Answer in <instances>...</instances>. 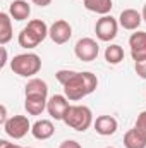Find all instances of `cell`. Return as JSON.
<instances>
[{
	"mask_svg": "<svg viewBox=\"0 0 146 148\" xmlns=\"http://www.w3.org/2000/svg\"><path fill=\"white\" fill-rule=\"evenodd\" d=\"M55 76H57V81L64 86V95L71 102L83 100L84 97L91 95L98 86V77L88 71L79 73V71L60 69V71H57Z\"/></svg>",
	"mask_w": 146,
	"mask_h": 148,
	"instance_id": "1",
	"label": "cell"
},
{
	"mask_svg": "<svg viewBox=\"0 0 146 148\" xmlns=\"http://www.w3.org/2000/svg\"><path fill=\"white\" fill-rule=\"evenodd\" d=\"M48 31H50V28L46 26L45 21L33 19V21L28 23L26 28L21 29V33L17 36V41H19V45L23 48H28V50L29 48H36L38 45L48 36Z\"/></svg>",
	"mask_w": 146,
	"mask_h": 148,
	"instance_id": "2",
	"label": "cell"
},
{
	"mask_svg": "<svg viewBox=\"0 0 146 148\" xmlns=\"http://www.w3.org/2000/svg\"><path fill=\"white\" fill-rule=\"evenodd\" d=\"M64 124L74 131L84 133L93 124V112L86 105H71L64 115Z\"/></svg>",
	"mask_w": 146,
	"mask_h": 148,
	"instance_id": "3",
	"label": "cell"
},
{
	"mask_svg": "<svg viewBox=\"0 0 146 148\" xmlns=\"http://www.w3.org/2000/svg\"><path fill=\"white\" fill-rule=\"evenodd\" d=\"M10 69L17 76L33 77L41 69V59L36 53H19L10 60Z\"/></svg>",
	"mask_w": 146,
	"mask_h": 148,
	"instance_id": "4",
	"label": "cell"
},
{
	"mask_svg": "<svg viewBox=\"0 0 146 148\" xmlns=\"http://www.w3.org/2000/svg\"><path fill=\"white\" fill-rule=\"evenodd\" d=\"M31 122L26 115H14L10 117L5 124H3V129H5V134L14 138V140H21L24 138L29 131H31Z\"/></svg>",
	"mask_w": 146,
	"mask_h": 148,
	"instance_id": "5",
	"label": "cell"
},
{
	"mask_svg": "<svg viewBox=\"0 0 146 148\" xmlns=\"http://www.w3.org/2000/svg\"><path fill=\"white\" fill-rule=\"evenodd\" d=\"M119 31V21L112 16H102L95 24V33L100 41H112L117 36Z\"/></svg>",
	"mask_w": 146,
	"mask_h": 148,
	"instance_id": "6",
	"label": "cell"
},
{
	"mask_svg": "<svg viewBox=\"0 0 146 148\" xmlns=\"http://www.w3.org/2000/svg\"><path fill=\"white\" fill-rule=\"evenodd\" d=\"M74 53L79 60L83 62H91L98 57L100 53V45L93 40V38H81L77 40L76 47H74Z\"/></svg>",
	"mask_w": 146,
	"mask_h": 148,
	"instance_id": "7",
	"label": "cell"
},
{
	"mask_svg": "<svg viewBox=\"0 0 146 148\" xmlns=\"http://www.w3.org/2000/svg\"><path fill=\"white\" fill-rule=\"evenodd\" d=\"M48 36H50V40H52L55 45H64V43H67V41L71 40V36H72V26H71L67 21L59 19V21H55V23L50 26Z\"/></svg>",
	"mask_w": 146,
	"mask_h": 148,
	"instance_id": "8",
	"label": "cell"
},
{
	"mask_svg": "<svg viewBox=\"0 0 146 148\" xmlns=\"http://www.w3.org/2000/svg\"><path fill=\"white\" fill-rule=\"evenodd\" d=\"M69 107L71 103L65 95H53L48 98V103H46V110L50 114V117L55 121H64V115Z\"/></svg>",
	"mask_w": 146,
	"mask_h": 148,
	"instance_id": "9",
	"label": "cell"
},
{
	"mask_svg": "<svg viewBox=\"0 0 146 148\" xmlns=\"http://www.w3.org/2000/svg\"><path fill=\"white\" fill-rule=\"evenodd\" d=\"M129 47H131V55L134 62L146 60V33L145 31H136L129 38Z\"/></svg>",
	"mask_w": 146,
	"mask_h": 148,
	"instance_id": "10",
	"label": "cell"
},
{
	"mask_svg": "<svg viewBox=\"0 0 146 148\" xmlns=\"http://www.w3.org/2000/svg\"><path fill=\"white\" fill-rule=\"evenodd\" d=\"M141 23H143V16L136 9H124L119 16V24L127 31H136Z\"/></svg>",
	"mask_w": 146,
	"mask_h": 148,
	"instance_id": "11",
	"label": "cell"
},
{
	"mask_svg": "<svg viewBox=\"0 0 146 148\" xmlns=\"http://www.w3.org/2000/svg\"><path fill=\"white\" fill-rule=\"evenodd\" d=\"M93 126H95V131L100 136H112L119 129V122L112 115H98L96 121L93 122Z\"/></svg>",
	"mask_w": 146,
	"mask_h": 148,
	"instance_id": "12",
	"label": "cell"
},
{
	"mask_svg": "<svg viewBox=\"0 0 146 148\" xmlns=\"http://www.w3.org/2000/svg\"><path fill=\"white\" fill-rule=\"evenodd\" d=\"M53 133H55V126H53V122L48 121V119H40V121H36V122L33 124V127H31V134H33L36 140H41V141L52 138Z\"/></svg>",
	"mask_w": 146,
	"mask_h": 148,
	"instance_id": "13",
	"label": "cell"
},
{
	"mask_svg": "<svg viewBox=\"0 0 146 148\" xmlns=\"http://www.w3.org/2000/svg\"><path fill=\"white\" fill-rule=\"evenodd\" d=\"M9 14L16 21H26L31 16V5L26 0H14L9 5Z\"/></svg>",
	"mask_w": 146,
	"mask_h": 148,
	"instance_id": "14",
	"label": "cell"
},
{
	"mask_svg": "<svg viewBox=\"0 0 146 148\" xmlns=\"http://www.w3.org/2000/svg\"><path fill=\"white\" fill-rule=\"evenodd\" d=\"M24 88H26V90H24L26 97H40V98H46V95H48V84H46L43 79H40V77H33V79H29L28 84H26Z\"/></svg>",
	"mask_w": 146,
	"mask_h": 148,
	"instance_id": "15",
	"label": "cell"
},
{
	"mask_svg": "<svg viewBox=\"0 0 146 148\" xmlns=\"http://www.w3.org/2000/svg\"><path fill=\"white\" fill-rule=\"evenodd\" d=\"M124 147L126 148H146V134H143L138 127L129 129L124 134Z\"/></svg>",
	"mask_w": 146,
	"mask_h": 148,
	"instance_id": "16",
	"label": "cell"
},
{
	"mask_svg": "<svg viewBox=\"0 0 146 148\" xmlns=\"http://www.w3.org/2000/svg\"><path fill=\"white\" fill-rule=\"evenodd\" d=\"M46 98H40V97H26L24 102V109L29 115H40L43 114V110H46Z\"/></svg>",
	"mask_w": 146,
	"mask_h": 148,
	"instance_id": "17",
	"label": "cell"
},
{
	"mask_svg": "<svg viewBox=\"0 0 146 148\" xmlns=\"http://www.w3.org/2000/svg\"><path fill=\"white\" fill-rule=\"evenodd\" d=\"M12 40V23H10V14L0 12V45H7Z\"/></svg>",
	"mask_w": 146,
	"mask_h": 148,
	"instance_id": "18",
	"label": "cell"
},
{
	"mask_svg": "<svg viewBox=\"0 0 146 148\" xmlns=\"http://www.w3.org/2000/svg\"><path fill=\"white\" fill-rule=\"evenodd\" d=\"M84 7L95 14L100 16H108V12L112 10V0H83Z\"/></svg>",
	"mask_w": 146,
	"mask_h": 148,
	"instance_id": "19",
	"label": "cell"
},
{
	"mask_svg": "<svg viewBox=\"0 0 146 148\" xmlns=\"http://www.w3.org/2000/svg\"><path fill=\"white\" fill-rule=\"evenodd\" d=\"M105 60L112 64V66H117L124 60V48L120 45H108L105 48Z\"/></svg>",
	"mask_w": 146,
	"mask_h": 148,
	"instance_id": "20",
	"label": "cell"
},
{
	"mask_svg": "<svg viewBox=\"0 0 146 148\" xmlns=\"http://www.w3.org/2000/svg\"><path fill=\"white\" fill-rule=\"evenodd\" d=\"M134 127H138L143 134H146V110H143L139 115H138V119H136V126Z\"/></svg>",
	"mask_w": 146,
	"mask_h": 148,
	"instance_id": "21",
	"label": "cell"
},
{
	"mask_svg": "<svg viewBox=\"0 0 146 148\" xmlns=\"http://www.w3.org/2000/svg\"><path fill=\"white\" fill-rule=\"evenodd\" d=\"M134 69H136V74H138L141 79H146V60L136 62V64H134Z\"/></svg>",
	"mask_w": 146,
	"mask_h": 148,
	"instance_id": "22",
	"label": "cell"
},
{
	"mask_svg": "<svg viewBox=\"0 0 146 148\" xmlns=\"http://www.w3.org/2000/svg\"><path fill=\"white\" fill-rule=\"evenodd\" d=\"M59 148H83L76 140H65V141H62L60 143V147Z\"/></svg>",
	"mask_w": 146,
	"mask_h": 148,
	"instance_id": "23",
	"label": "cell"
},
{
	"mask_svg": "<svg viewBox=\"0 0 146 148\" xmlns=\"http://www.w3.org/2000/svg\"><path fill=\"white\" fill-rule=\"evenodd\" d=\"M0 148H23V147L14 145V143H9L7 140H2V141H0Z\"/></svg>",
	"mask_w": 146,
	"mask_h": 148,
	"instance_id": "24",
	"label": "cell"
},
{
	"mask_svg": "<svg viewBox=\"0 0 146 148\" xmlns=\"http://www.w3.org/2000/svg\"><path fill=\"white\" fill-rule=\"evenodd\" d=\"M35 5H38V7H46V5H50L52 3V0H31Z\"/></svg>",
	"mask_w": 146,
	"mask_h": 148,
	"instance_id": "25",
	"label": "cell"
},
{
	"mask_svg": "<svg viewBox=\"0 0 146 148\" xmlns=\"http://www.w3.org/2000/svg\"><path fill=\"white\" fill-rule=\"evenodd\" d=\"M5 64H7V50H5V47H2V62H0V67H5Z\"/></svg>",
	"mask_w": 146,
	"mask_h": 148,
	"instance_id": "26",
	"label": "cell"
},
{
	"mask_svg": "<svg viewBox=\"0 0 146 148\" xmlns=\"http://www.w3.org/2000/svg\"><path fill=\"white\" fill-rule=\"evenodd\" d=\"M9 119H7V109H5V105H2V124H5Z\"/></svg>",
	"mask_w": 146,
	"mask_h": 148,
	"instance_id": "27",
	"label": "cell"
},
{
	"mask_svg": "<svg viewBox=\"0 0 146 148\" xmlns=\"http://www.w3.org/2000/svg\"><path fill=\"white\" fill-rule=\"evenodd\" d=\"M141 16H143V21L146 23V3H145V7H143V12H141Z\"/></svg>",
	"mask_w": 146,
	"mask_h": 148,
	"instance_id": "28",
	"label": "cell"
},
{
	"mask_svg": "<svg viewBox=\"0 0 146 148\" xmlns=\"http://www.w3.org/2000/svg\"><path fill=\"white\" fill-rule=\"evenodd\" d=\"M107 148H113V147H107Z\"/></svg>",
	"mask_w": 146,
	"mask_h": 148,
	"instance_id": "29",
	"label": "cell"
},
{
	"mask_svg": "<svg viewBox=\"0 0 146 148\" xmlns=\"http://www.w3.org/2000/svg\"><path fill=\"white\" fill-rule=\"evenodd\" d=\"M29 148H31V147H29Z\"/></svg>",
	"mask_w": 146,
	"mask_h": 148,
	"instance_id": "30",
	"label": "cell"
}]
</instances>
